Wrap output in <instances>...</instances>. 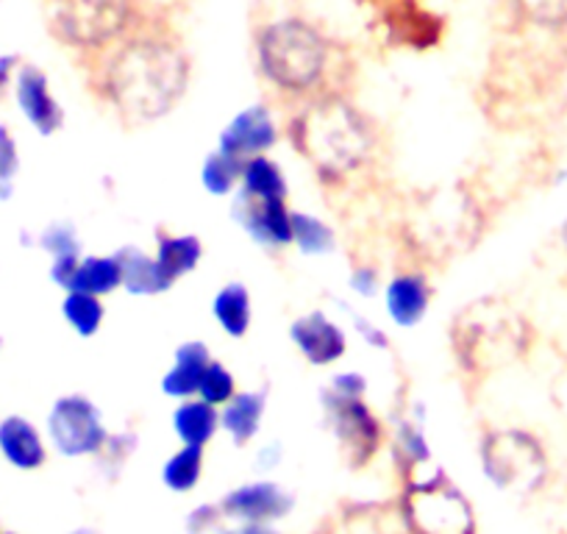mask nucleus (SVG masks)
Listing matches in <instances>:
<instances>
[{"label": "nucleus", "mask_w": 567, "mask_h": 534, "mask_svg": "<svg viewBox=\"0 0 567 534\" xmlns=\"http://www.w3.org/2000/svg\"><path fill=\"white\" fill-rule=\"evenodd\" d=\"M290 340L312 368H331L348 353L346 329L320 309H312V312L292 320Z\"/></svg>", "instance_id": "obj_13"}, {"label": "nucleus", "mask_w": 567, "mask_h": 534, "mask_svg": "<svg viewBox=\"0 0 567 534\" xmlns=\"http://www.w3.org/2000/svg\"><path fill=\"white\" fill-rule=\"evenodd\" d=\"M395 517L403 534H476L478 521L471 499L434 468L429 476L403 479Z\"/></svg>", "instance_id": "obj_4"}, {"label": "nucleus", "mask_w": 567, "mask_h": 534, "mask_svg": "<svg viewBox=\"0 0 567 534\" xmlns=\"http://www.w3.org/2000/svg\"><path fill=\"white\" fill-rule=\"evenodd\" d=\"M136 434L134 432H120V434H109L106 445H103V451L97 454V460L106 462L109 468H114V471H120V468L125 465V462L131 460V454L136 451Z\"/></svg>", "instance_id": "obj_34"}, {"label": "nucleus", "mask_w": 567, "mask_h": 534, "mask_svg": "<svg viewBox=\"0 0 567 534\" xmlns=\"http://www.w3.org/2000/svg\"><path fill=\"white\" fill-rule=\"evenodd\" d=\"M14 101H18L23 117L31 123V129L42 137H53L64 125L62 103L53 97L48 75L34 64H23L14 75Z\"/></svg>", "instance_id": "obj_14"}, {"label": "nucleus", "mask_w": 567, "mask_h": 534, "mask_svg": "<svg viewBox=\"0 0 567 534\" xmlns=\"http://www.w3.org/2000/svg\"><path fill=\"white\" fill-rule=\"evenodd\" d=\"M45 25L79 57L101 51L140 20L136 0H42Z\"/></svg>", "instance_id": "obj_5"}, {"label": "nucleus", "mask_w": 567, "mask_h": 534, "mask_svg": "<svg viewBox=\"0 0 567 534\" xmlns=\"http://www.w3.org/2000/svg\"><path fill=\"white\" fill-rule=\"evenodd\" d=\"M239 195L256 201L267 198H290V184H287V176H284L281 165L270 156H254V160L245 162L243 167V182H239Z\"/></svg>", "instance_id": "obj_24"}, {"label": "nucleus", "mask_w": 567, "mask_h": 534, "mask_svg": "<svg viewBox=\"0 0 567 534\" xmlns=\"http://www.w3.org/2000/svg\"><path fill=\"white\" fill-rule=\"evenodd\" d=\"M392 460L403 471V479L414 476L420 468L432 462V449H429V440H425L420 423L398 421L395 434H392Z\"/></svg>", "instance_id": "obj_26"}, {"label": "nucleus", "mask_w": 567, "mask_h": 534, "mask_svg": "<svg viewBox=\"0 0 567 534\" xmlns=\"http://www.w3.org/2000/svg\"><path fill=\"white\" fill-rule=\"evenodd\" d=\"M432 281L423 270H398L384 285V309L398 329H414L432 309Z\"/></svg>", "instance_id": "obj_15"}, {"label": "nucleus", "mask_w": 567, "mask_h": 534, "mask_svg": "<svg viewBox=\"0 0 567 534\" xmlns=\"http://www.w3.org/2000/svg\"><path fill=\"white\" fill-rule=\"evenodd\" d=\"M520 331L506 309H489V304L467 309L456 318L454 351L465 370H489L504 364L509 353L520 351Z\"/></svg>", "instance_id": "obj_7"}, {"label": "nucleus", "mask_w": 567, "mask_h": 534, "mask_svg": "<svg viewBox=\"0 0 567 534\" xmlns=\"http://www.w3.org/2000/svg\"><path fill=\"white\" fill-rule=\"evenodd\" d=\"M0 534H3V532H0Z\"/></svg>", "instance_id": "obj_46"}, {"label": "nucleus", "mask_w": 567, "mask_h": 534, "mask_svg": "<svg viewBox=\"0 0 567 534\" xmlns=\"http://www.w3.org/2000/svg\"><path fill=\"white\" fill-rule=\"evenodd\" d=\"M256 462H259L261 471H272V468H278V462H281V445L278 443L261 445V451L256 454Z\"/></svg>", "instance_id": "obj_39"}, {"label": "nucleus", "mask_w": 567, "mask_h": 534, "mask_svg": "<svg viewBox=\"0 0 567 534\" xmlns=\"http://www.w3.org/2000/svg\"><path fill=\"white\" fill-rule=\"evenodd\" d=\"M351 320H353V331H357V335L362 337V340L368 342L370 348H375V351H386V348L392 346L390 335H386V331L381 329V326H375L370 318H364V315L353 312Z\"/></svg>", "instance_id": "obj_38"}, {"label": "nucleus", "mask_w": 567, "mask_h": 534, "mask_svg": "<svg viewBox=\"0 0 567 534\" xmlns=\"http://www.w3.org/2000/svg\"><path fill=\"white\" fill-rule=\"evenodd\" d=\"M517 18L539 31L567 29V0H512Z\"/></svg>", "instance_id": "obj_30"}, {"label": "nucleus", "mask_w": 567, "mask_h": 534, "mask_svg": "<svg viewBox=\"0 0 567 534\" xmlns=\"http://www.w3.org/2000/svg\"><path fill=\"white\" fill-rule=\"evenodd\" d=\"M68 534H97L95 528H90V526H79V528H73V532H68Z\"/></svg>", "instance_id": "obj_43"}, {"label": "nucleus", "mask_w": 567, "mask_h": 534, "mask_svg": "<svg viewBox=\"0 0 567 534\" xmlns=\"http://www.w3.org/2000/svg\"><path fill=\"white\" fill-rule=\"evenodd\" d=\"M237 379H234L231 370L226 368V364L220 362V359H212L209 368H206L204 379H200V387H198V396L200 401H206V404L217 407V410H223V407L231 401L234 396H237Z\"/></svg>", "instance_id": "obj_31"}, {"label": "nucleus", "mask_w": 567, "mask_h": 534, "mask_svg": "<svg viewBox=\"0 0 567 534\" xmlns=\"http://www.w3.org/2000/svg\"><path fill=\"white\" fill-rule=\"evenodd\" d=\"M18 167H20L18 143H14L12 131H9L7 125H0V182L12 184Z\"/></svg>", "instance_id": "obj_35"}, {"label": "nucleus", "mask_w": 567, "mask_h": 534, "mask_svg": "<svg viewBox=\"0 0 567 534\" xmlns=\"http://www.w3.org/2000/svg\"><path fill=\"white\" fill-rule=\"evenodd\" d=\"M243 167V160H237V156L231 154H223V151L215 148L204 160V167H200V184H204L206 193L215 195V198H226V195H234L239 189Z\"/></svg>", "instance_id": "obj_28"}, {"label": "nucleus", "mask_w": 567, "mask_h": 534, "mask_svg": "<svg viewBox=\"0 0 567 534\" xmlns=\"http://www.w3.org/2000/svg\"><path fill=\"white\" fill-rule=\"evenodd\" d=\"M103 412L92 398L81 392L56 398V404L48 412V440L56 449V454L68 460H84V456H97L109 440Z\"/></svg>", "instance_id": "obj_9"}, {"label": "nucleus", "mask_w": 567, "mask_h": 534, "mask_svg": "<svg viewBox=\"0 0 567 534\" xmlns=\"http://www.w3.org/2000/svg\"><path fill=\"white\" fill-rule=\"evenodd\" d=\"M265 392L239 390L220 410V432H226L231 438V443L237 449H243V445H248L259 434L261 421H265Z\"/></svg>", "instance_id": "obj_19"}, {"label": "nucleus", "mask_w": 567, "mask_h": 534, "mask_svg": "<svg viewBox=\"0 0 567 534\" xmlns=\"http://www.w3.org/2000/svg\"><path fill=\"white\" fill-rule=\"evenodd\" d=\"M3 534H18V532H3Z\"/></svg>", "instance_id": "obj_45"}, {"label": "nucleus", "mask_w": 567, "mask_h": 534, "mask_svg": "<svg viewBox=\"0 0 567 534\" xmlns=\"http://www.w3.org/2000/svg\"><path fill=\"white\" fill-rule=\"evenodd\" d=\"M204 465H206V449H198V445H182L178 451H173L171 456L162 465V484L165 490L176 495L193 493L195 487L204 479Z\"/></svg>", "instance_id": "obj_25"}, {"label": "nucleus", "mask_w": 567, "mask_h": 534, "mask_svg": "<svg viewBox=\"0 0 567 534\" xmlns=\"http://www.w3.org/2000/svg\"><path fill=\"white\" fill-rule=\"evenodd\" d=\"M348 287H351L359 298H373L375 292L384 290V287H381L379 270H375L373 265L353 267L351 276H348Z\"/></svg>", "instance_id": "obj_36"}, {"label": "nucleus", "mask_w": 567, "mask_h": 534, "mask_svg": "<svg viewBox=\"0 0 567 534\" xmlns=\"http://www.w3.org/2000/svg\"><path fill=\"white\" fill-rule=\"evenodd\" d=\"M220 534H284L276 526H259V523H228Z\"/></svg>", "instance_id": "obj_40"}, {"label": "nucleus", "mask_w": 567, "mask_h": 534, "mask_svg": "<svg viewBox=\"0 0 567 534\" xmlns=\"http://www.w3.org/2000/svg\"><path fill=\"white\" fill-rule=\"evenodd\" d=\"M212 362V351L204 340H187L173 351V364L162 376V392L173 401L198 396L200 379Z\"/></svg>", "instance_id": "obj_17"}, {"label": "nucleus", "mask_w": 567, "mask_h": 534, "mask_svg": "<svg viewBox=\"0 0 567 534\" xmlns=\"http://www.w3.org/2000/svg\"><path fill=\"white\" fill-rule=\"evenodd\" d=\"M281 140L276 117H272L267 103H250L243 112L228 120L226 129L217 137V151L231 154L237 160L248 162L254 156H267Z\"/></svg>", "instance_id": "obj_12"}, {"label": "nucleus", "mask_w": 567, "mask_h": 534, "mask_svg": "<svg viewBox=\"0 0 567 534\" xmlns=\"http://www.w3.org/2000/svg\"><path fill=\"white\" fill-rule=\"evenodd\" d=\"M320 407H323L326 427L334 434L346 465L351 471H364L384 449L386 432L381 418L364 398L337 396L329 387L320 390Z\"/></svg>", "instance_id": "obj_8"}, {"label": "nucleus", "mask_w": 567, "mask_h": 534, "mask_svg": "<svg viewBox=\"0 0 567 534\" xmlns=\"http://www.w3.org/2000/svg\"><path fill=\"white\" fill-rule=\"evenodd\" d=\"M156 261L162 265L173 281L184 279V276L195 274L204 259V243L198 234H156Z\"/></svg>", "instance_id": "obj_23"}, {"label": "nucleus", "mask_w": 567, "mask_h": 534, "mask_svg": "<svg viewBox=\"0 0 567 534\" xmlns=\"http://www.w3.org/2000/svg\"><path fill=\"white\" fill-rule=\"evenodd\" d=\"M123 290V270H120L117 256H81L79 267H75L73 279H70L64 292H86V296H112V292Z\"/></svg>", "instance_id": "obj_22"}, {"label": "nucleus", "mask_w": 567, "mask_h": 534, "mask_svg": "<svg viewBox=\"0 0 567 534\" xmlns=\"http://www.w3.org/2000/svg\"><path fill=\"white\" fill-rule=\"evenodd\" d=\"M292 245L303 256H329L337 248V234L323 217L292 209Z\"/></svg>", "instance_id": "obj_27"}, {"label": "nucleus", "mask_w": 567, "mask_h": 534, "mask_svg": "<svg viewBox=\"0 0 567 534\" xmlns=\"http://www.w3.org/2000/svg\"><path fill=\"white\" fill-rule=\"evenodd\" d=\"M226 523L220 504H198L195 510H189L184 528H187V534H220Z\"/></svg>", "instance_id": "obj_33"}, {"label": "nucleus", "mask_w": 567, "mask_h": 534, "mask_svg": "<svg viewBox=\"0 0 567 534\" xmlns=\"http://www.w3.org/2000/svg\"><path fill=\"white\" fill-rule=\"evenodd\" d=\"M42 250L51 254V259H70V256H81V239L75 226L70 223H51L45 232L40 234Z\"/></svg>", "instance_id": "obj_32"}, {"label": "nucleus", "mask_w": 567, "mask_h": 534, "mask_svg": "<svg viewBox=\"0 0 567 534\" xmlns=\"http://www.w3.org/2000/svg\"><path fill=\"white\" fill-rule=\"evenodd\" d=\"M0 456L18 471H40L48 462V443L29 418L9 415L0 421Z\"/></svg>", "instance_id": "obj_16"}, {"label": "nucleus", "mask_w": 567, "mask_h": 534, "mask_svg": "<svg viewBox=\"0 0 567 534\" xmlns=\"http://www.w3.org/2000/svg\"><path fill=\"white\" fill-rule=\"evenodd\" d=\"M9 195H12V184L0 182V201H7Z\"/></svg>", "instance_id": "obj_42"}, {"label": "nucleus", "mask_w": 567, "mask_h": 534, "mask_svg": "<svg viewBox=\"0 0 567 534\" xmlns=\"http://www.w3.org/2000/svg\"><path fill=\"white\" fill-rule=\"evenodd\" d=\"M62 318L68 320L75 335L90 340L101 331L103 320H106V307H103L101 298L86 296V292H64Z\"/></svg>", "instance_id": "obj_29"}, {"label": "nucleus", "mask_w": 567, "mask_h": 534, "mask_svg": "<svg viewBox=\"0 0 567 534\" xmlns=\"http://www.w3.org/2000/svg\"><path fill=\"white\" fill-rule=\"evenodd\" d=\"M478 465L484 479L501 493H537L550 471L548 451L537 434L526 429H489L478 443Z\"/></svg>", "instance_id": "obj_6"}, {"label": "nucleus", "mask_w": 567, "mask_h": 534, "mask_svg": "<svg viewBox=\"0 0 567 534\" xmlns=\"http://www.w3.org/2000/svg\"><path fill=\"white\" fill-rule=\"evenodd\" d=\"M171 427L176 438L182 440V445L206 449L220 432V410L200 401V398H187V401H178V407L173 410Z\"/></svg>", "instance_id": "obj_20"}, {"label": "nucleus", "mask_w": 567, "mask_h": 534, "mask_svg": "<svg viewBox=\"0 0 567 534\" xmlns=\"http://www.w3.org/2000/svg\"><path fill=\"white\" fill-rule=\"evenodd\" d=\"M114 256H117L120 270H123V290L128 292V296L156 298L165 296V292L173 290V285H176V281L162 270L156 256L145 254V250L136 248V245H123Z\"/></svg>", "instance_id": "obj_18"}, {"label": "nucleus", "mask_w": 567, "mask_h": 534, "mask_svg": "<svg viewBox=\"0 0 567 534\" xmlns=\"http://www.w3.org/2000/svg\"><path fill=\"white\" fill-rule=\"evenodd\" d=\"M256 68L265 84L287 103L348 95L346 73L337 42L307 18H278L261 25L254 40Z\"/></svg>", "instance_id": "obj_3"}, {"label": "nucleus", "mask_w": 567, "mask_h": 534, "mask_svg": "<svg viewBox=\"0 0 567 534\" xmlns=\"http://www.w3.org/2000/svg\"><path fill=\"white\" fill-rule=\"evenodd\" d=\"M212 318L231 340H243L254 324V301L243 281H228L212 298Z\"/></svg>", "instance_id": "obj_21"}, {"label": "nucleus", "mask_w": 567, "mask_h": 534, "mask_svg": "<svg viewBox=\"0 0 567 534\" xmlns=\"http://www.w3.org/2000/svg\"><path fill=\"white\" fill-rule=\"evenodd\" d=\"M326 387H329L331 392H337V396H346V398L368 396V379H364L362 373H357V370H346V373L331 376V381Z\"/></svg>", "instance_id": "obj_37"}, {"label": "nucleus", "mask_w": 567, "mask_h": 534, "mask_svg": "<svg viewBox=\"0 0 567 534\" xmlns=\"http://www.w3.org/2000/svg\"><path fill=\"white\" fill-rule=\"evenodd\" d=\"M18 57H0V92L7 90L9 84H14V75H18Z\"/></svg>", "instance_id": "obj_41"}, {"label": "nucleus", "mask_w": 567, "mask_h": 534, "mask_svg": "<svg viewBox=\"0 0 567 534\" xmlns=\"http://www.w3.org/2000/svg\"><path fill=\"white\" fill-rule=\"evenodd\" d=\"M287 134L296 154L331 189L351 187L381 160V129L348 95H329L298 103L287 117Z\"/></svg>", "instance_id": "obj_2"}, {"label": "nucleus", "mask_w": 567, "mask_h": 534, "mask_svg": "<svg viewBox=\"0 0 567 534\" xmlns=\"http://www.w3.org/2000/svg\"><path fill=\"white\" fill-rule=\"evenodd\" d=\"M561 243H565V248H567V220H565V226H561Z\"/></svg>", "instance_id": "obj_44"}, {"label": "nucleus", "mask_w": 567, "mask_h": 534, "mask_svg": "<svg viewBox=\"0 0 567 534\" xmlns=\"http://www.w3.org/2000/svg\"><path fill=\"white\" fill-rule=\"evenodd\" d=\"M220 512L228 523H259V526H276L278 521L290 517L296 510V495L284 484L270 479H256L239 487L228 490L220 501Z\"/></svg>", "instance_id": "obj_10"}, {"label": "nucleus", "mask_w": 567, "mask_h": 534, "mask_svg": "<svg viewBox=\"0 0 567 534\" xmlns=\"http://www.w3.org/2000/svg\"><path fill=\"white\" fill-rule=\"evenodd\" d=\"M86 84L103 109L125 125L167 117L187 95L193 62L167 18L140 14L134 25L101 51L81 57Z\"/></svg>", "instance_id": "obj_1"}, {"label": "nucleus", "mask_w": 567, "mask_h": 534, "mask_svg": "<svg viewBox=\"0 0 567 534\" xmlns=\"http://www.w3.org/2000/svg\"><path fill=\"white\" fill-rule=\"evenodd\" d=\"M231 215L259 248L284 250L292 245V209L284 198L256 201L234 193Z\"/></svg>", "instance_id": "obj_11"}]
</instances>
